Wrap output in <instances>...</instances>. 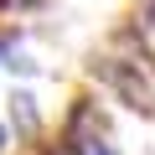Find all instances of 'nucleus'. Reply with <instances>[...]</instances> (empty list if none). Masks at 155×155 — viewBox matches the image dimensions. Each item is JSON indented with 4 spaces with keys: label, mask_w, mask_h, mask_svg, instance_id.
I'll use <instances>...</instances> for the list:
<instances>
[{
    "label": "nucleus",
    "mask_w": 155,
    "mask_h": 155,
    "mask_svg": "<svg viewBox=\"0 0 155 155\" xmlns=\"http://www.w3.org/2000/svg\"><path fill=\"white\" fill-rule=\"evenodd\" d=\"M88 78H93V83H104L124 109H134V114L155 119V67H145V62H129V57L109 52V57H93V62H88Z\"/></svg>",
    "instance_id": "f257e3e1"
},
{
    "label": "nucleus",
    "mask_w": 155,
    "mask_h": 155,
    "mask_svg": "<svg viewBox=\"0 0 155 155\" xmlns=\"http://www.w3.org/2000/svg\"><path fill=\"white\" fill-rule=\"evenodd\" d=\"M62 134L67 140H93V134H109V119H104V109L88 93H78L67 104V114H62Z\"/></svg>",
    "instance_id": "f03ea898"
},
{
    "label": "nucleus",
    "mask_w": 155,
    "mask_h": 155,
    "mask_svg": "<svg viewBox=\"0 0 155 155\" xmlns=\"http://www.w3.org/2000/svg\"><path fill=\"white\" fill-rule=\"evenodd\" d=\"M5 129H11L16 140H36V134H41V104H36V93H31V88H16V93H11Z\"/></svg>",
    "instance_id": "7ed1b4c3"
},
{
    "label": "nucleus",
    "mask_w": 155,
    "mask_h": 155,
    "mask_svg": "<svg viewBox=\"0 0 155 155\" xmlns=\"http://www.w3.org/2000/svg\"><path fill=\"white\" fill-rule=\"evenodd\" d=\"M78 155H119L114 134H93V140H78Z\"/></svg>",
    "instance_id": "20e7f679"
},
{
    "label": "nucleus",
    "mask_w": 155,
    "mask_h": 155,
    "mask_svg": "<svg viewBox=\"0 0 155 155\" xmlns=\"http://www.w3.org/2000/svg\"><path fill=\"white\" fill-rule=\"evenodd\" d=\"M129 26H134L140 36H150V31H155V0H140V11L129 16Z\"/></svg>",
    "instance_id": "39448f33"
},
{
    "label": "nucleus",
    "mask_w": 155,
    "mask_h": 155,
    "mask_svg": "<svg viewBox=\"0 0 155 155\" xmlns=\"http://www.w3.org/2000/svg\"><path fill=\"white\" fill-rule=\"evenodd\" d=\"M5 67H11L16 78H36V72H41V62H36V57H26V52H11V57H5Z\"/></svg>",
    "instance_id": "423d86ee"
},
{
    "label": "nucleus",
    "mask_w": 155,
    "mask_h": 155,
    "mask_svg": "<svg viewBox=\"0 0 155 155\" xmlns=\"http://www.w3.org/2000/svg\"><path fill=\"white\" fill-rule=\"evenodd\" d=\"M41 5H47V0H0L5 16H16V11H41Z\"/></svg>",
    "instance_id": "0eeeda50"
},
{
    "label": "nucleus",
    "mask_w": 155,
    "mask_h": 155,
    "mask_svg": "<svg viewBox=\"0 0 155 155\" xmlns=\"http://www.w3.org/2000/svg\"><path fill=\"white\" fill-rule=\"evenodd\" d=\"M16 41H21V31H16V26H11V31H0V62L16 52Z\"/></svg>",
    "instance_id": "6e6552de"
},
{
    "label": "nucleus",
    "mask_w": 155,
    "mask_h": 155,
    "mask_svg": "<svg viewBox=\"0 0 155 155\" xmlns=\"http://www.w3.org/2000/svg\"><path fill=\"white\" fill-rule=\"evenodd\" d=\"M0 155H11V129L0 124Z\"/></svg>",
    "instance_id": "1a4fd4ad"
},
{
    "label": "nucleus",
    "mask_w": 155,
    "mask_h": 155,
    "mask_svg": "<svg viewBox=\"0 0 155 155\" xmlns=\"http://www.w3.org/2000/svg\"><path fill=\"white\" fill-rule=\"evenodd\" d=\"M36 155H41V150H36Z\"/></svg>",
    "instance_id": "9d476101"
}]
</instances>
